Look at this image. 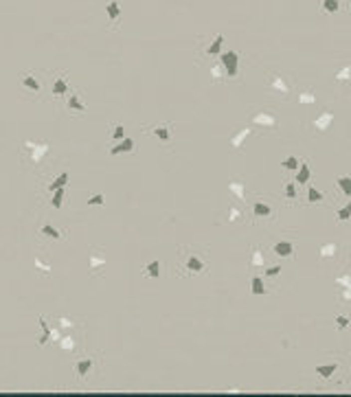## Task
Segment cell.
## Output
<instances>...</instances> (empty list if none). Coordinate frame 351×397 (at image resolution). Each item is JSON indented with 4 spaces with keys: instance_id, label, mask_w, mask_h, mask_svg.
<instances>
[{
    "instance_id": "52a82bcc",
    "label": "cell",
    "mask_w": 351,
    "mask_h": 397,
    "mask_svg": "<svg viewBox=\"0 0 351 397\" xmlns=\"http://www.w3.org/2000/svg\"><path fill=\"white\" fill-rule=\"evenodd\" d=\"M334 121V112H323L318 114V117L312 121V132H316V134H323V132H327V128L332 125Z\"/></svg>"
},
{
    "instance_id": "e575fe53",
    "label": "cell",
    "mask_w": 351,
    "mask_h": 397,
    "mask_svg": "<svg viewBox=\"0 0 351 397\" xmlns=\"http://www.w3.org/2000/svg\"><path fill=\"white\" fill-rule=\"evenodd\" d=\"M299 103H303V106H312V103H316V97H314V92L301 90V92H299Z\"/></svg>"
},
{
    "instance_id": "60d3db41",
    "label": "cell",
    "mask_w": 351,
    "mask_h": 397,
    "mask_svg": "<svg viewBox=\"0 0 351 397\" xmlns=\"http://www.w3.org/2000/svg\"><path fill=\"white\" fill-rule=\"evenodd\" d=\"M35 268H37V270H42V272H44V274H51V272H53V268H51V266H48V263H46V261H44V259H42V257H37V259H35Z\"/></svg>"
},
{
    "instance_id": "8fae6325",
    "label": "cell",
    "mask_w": 351,
    "mask_h": 397,
    "mask_svg": "<svg viewBox=\"0 0 351 397\" xmlns=\"http://www.w3.org/2000/svg\"><path fill=\"white\" fill-rule=\"evenodd\" d=\"M20 84H22V88H26V90H31V92H42L40 79H37L35 75H31V73L20 75Z\"/></svg>"
},
{
    "instance_id": "d590c367",
    "label": "cell",
    "mask_w": 351,
    "mask_h": 397,
    "mask_svg": "<svg viewBox=\"0 0 351 397\" xmlns=\"http://www.w3.org/2000/svg\"><path fill=\"white\" fill-rule=\"evenodd\" d=\"M336 217H338V222H347V219L351 217V202H349V204H345V206H340V208H338Z\"/></svg>"
},
{
    "instance_id": "cb8c5ba5",
    "label": "cell",
    "mask_w": 351,
    "mask_h": 397,
    "mask_svg": "<svg viewBox=\"0 0 351 397\" xmlns=\"http://www.w3.org/2000/svg\"><path fill=\"white\" fill-rule=\"evenodd\" d=\"M228 189H230V194L233 196H237L241 202L246 200V191H244V183H239V180H230L228 183Z\"/></svg>"
},
{
    "instance_id": "f35d334b",
    "label": "cell",
    "mask_w": 351,
    "mask_h": 397,
    "mask_svg": "<svg viewBox=\"0 0 351 397\" xmlns=\"http://www.w3.org/2000/svg\"><path fill=\"white\" fill-rule=\"evenodd\" d=\"M110 136H112L114 141L125 139V128H123V125H121V123H117V125H114V128H112V132H110Z\"/></svg>"
},
{
    "instance_id": "f1b7e54d",
    "label": "cell",
    "mask_w": 351,
    "mask_h": 397,
    "mask_svg": "<svg viewBox=\"0 0 351 397\" xmlns=\"http://www.w3.org/2000/svg\"><path fill=\"white\" fill-rule=\"evenodd\" d=\"M336 187L345 196H351V178L349 176H340V178H336Z\"/></svg>"
},
{
    "instance_id": "4fadbf2b",
    "label": "cell",
    "mask_w": 351,
    "mask_h": 397,
    "mask_svg": "<svg viewBox=\"0 0 351 397\" xmlns=\"http://www.w3.org/2000/svg\"><path fill=\"white\" fill-rule=\"evenodd\" d=\"M66 108H68V112H79V114H86L88 112V106L84 101H81V97L77 95H70L68 97V101H66Z\"/></svg>"
},
{
    "instance_id": "836d02e7",
    "label": "cell",
    "mask_w": 351,
    "mask_h": 397,
    "mask_svg": "<svg viewBox=\"0 0 351 397\" xmlns=\"http://www.w3.org/2000/svg\"><path fill=\"white\" fill-rule=\"evenodd\" d=\"M64 194H66L64 189L53 191V198H51V206H53V208H62V204H64Z\"/></svg>"
},
{
    "instance_id": "7402d4cb",
    "label": "cell",
    "mask_w": 351,
    "mask_h": 397,
    "mask_svg": "<svg viewBox=\"0 0 351 397\" xmlns=\"http://www.w3.org/2000/svg\"><path fill=\"white\" fill-rule=\"evenodd\" d=\"M106 11H108L110 22H117L121 18V4L117 2V0H110V2L106 4Z\"/></svg>"
},
{
    "instance_id": "30bf717a",
    "label": "cell",
    "mask_w": 351,
    "mask_h": 397,
    "mask_svg": "<svg viewBox=\"0 0 351 397\" xmlns=\"http://www.w3.org/2000/svg\"><path fill=\"white\" fill-rule=\"evenodd\" d=\"M40 237L42 239H51V241H59L64 237V233L59 228H55L51 222H44L42 228H40Z\"/></svg>"
},
{
    "instance_id": "7c38bea8",
    "label": "cell",
    "mask_w": 351,
    "mask_h": 397,
    "mask_svg": "<svg viewBox=\"0 0 351 397\" xmlns=\"http://www.w3.org/2000/svg\"><path fill=\"white\" fill-rule=\"evenodd\" d=\"M92 369H95V360H92V358H84V360L75 362V376L79 380H84Z\"/></svg>"
},
{
    "instance_id": "d6986e66",
    "label": "cell",
    "mask_w": 351,
    "mask_h": 397,
    "mask_svg": "<svg viewBox=\"0 0 351 397\" xmlns=\"http://www.w3.org/2000/svg\"><path fill=\"white\" fill-rule=\"evenodd\" d=\"M222 46H224V35L217 33V35L213 37V42L206 46V55H219L222 53Z\"/></svg>"
},
{
    "instance_id": "ab89813d",
    "label": "cell",
    "mask_w": 351,
    "mask_h": 397,
    "mask_svg": "<svg viewBox=\"0 0 351 397\" xmlns=\"http://www.w3.org/2000/svg\"><path fill=\"white\" fill-rule=\"evenodd\" d=\"M250 263H252V266H257V268H261L263 263H266V259H263V252H261V250H255V252H252Z\"/></svg>"
},
{
    "instance_id": "603a6c76",
    "label": "cell",
    "mask_w": 351,
    "mask_h": 397,
    "mask_svg": "<svg viewBox=\"0 0 351 397\" xmlns=\"http://www.w3.org/2000/svg\"><path fill=\"white\" fill-rule=\"evenodd\" d=\"M321 7H323V11H325V13L334 15V13H338V11L343 9V2H340V0H323Z\"/></svg>"
},
{
    "instance_id": "277c9868",
    "label": "cell",
    "mask_w": 351,
    "mask_h": 397,
    "mask_svg": "<svg viewBox=\"0 0 351 397\" xmlns=\"http://www.w3.org/2000/svg\"><path fill=\"white\" fill-rule=\"evenodd\" d=\"M252 123H255L257 128L272 130V128H277V125H279V121H277V114L268 112V110H259V112L252 114Z\"/></svg>"
},
{
    "instance_id": "ac0fdd59",
    "label": "cell",
    "mask_w": 351,
    "mask_h": 397,
    "mask_svg": "<svg viewBox=\"0 0 351 397\" xmlns=\"http://www.w3.org/2000/svg\"><path fill=\"white\" fill-rule=\"evenodd\" d=\"M312 178V172H310V165L303 163L299 165V169H296V185H307Z\"/></svg>"
},
{
    "instance_id": "2e32d148",
    "label": "cell",
    "mask_w": 351,
    "mask_h": 397,
    "mask_svg": "<svg viewBox=\"0 0 351 397\" xmlns=\"http://www.w3.org/2000/svg\"><path fill=\"white\" fill-rule=\"evenodd\" d=\"M143 274L150 279H161V261L158 259H152L145 268H143Z\"/></svg>"
},
{
    "instance_id": "44dd1931",
    "label": "cell",
    "mask_w": 351,
    "mask_h": 397,
    "mask_svg": "<svg viewBox=\"0 0 351 397\" xmlns=\"http://www.w3.org/2000/svg\"><path fill=\"white\" fill-rule=\"evenodd\" d=\"M252 213H255V217H270V215H272V206H270V204H266V202H255Z\"/></svg>"
},
{
    "instance_id": "ffe728a7",
    "label": "cell",
    "mask_w": 351,
    "mask_h": 397,
    "mask_svg": "<svg viewBox=\"0 0 351 397\" xmlns=\"http://www.w3.org/2000/svg\"><path fill=\"white\" fill-rule=\"evenodd\" d=\"M250 134H252V130H250V128H244L241 132H237V134H233V139H230V145H233L235 150H239V147L244 145V141L248 139Z\"/></svg>"
},
{
    "instance_id": "d6a6232c",
    "label": "cell",
    "mask_w": 351,
    "mask_h": 397,
    "mask_svg": "<svg viewBox=\"0 0 351 397\" xmlns=\"http://www.w3.org/2000/svg\"><path fill=\"white\" fill-rule=\"evenodd\" d=\"M336 81H340V84H343V81H345V84H349V81H351V66L349 64L343 66V68L336 73Z\"/></svg>"
},
{
    "instance_id": "1f68e13d",
    "label": "cell",
    "mask_w": 351,
    "mask_h": 397,
    "mask_svg": "<svg viewBox=\"0 0 351 397\" xmlns=\"http://www.w3.org/2000/svg\"><path fill=\"white\" fill-rule=\"evenodd\" d=\"M323 200H325V196H323L318 189H314V187H310V189H307V202H310V204H318V202H323Z\"/></svg>"
},
{
    "instance_id": "b9f144b4",
    "label": "cell",
    "mask_w": 351,
    "mask_h": 397,
    "mask_svg": "<svg viewBox=\"0 0 351 397\" xmlns=\"http://www.w3.org/2000/svg\"><path fill=\"white\" fill-rule=\"evenodd\" d=\"M285 198H290V200H294V198H296V185L294 183L285 185Z\"/></svg>"
},
{
    "instance_id": "83f0119b",
    "label": "cell",
    "mask_w": 351,
    "mask_h": 397,
    "mask_svg": "<svg viewBox=\"0 0 351 397\" xmlns=\"http://www.w3.org/2000/svg\"><path fill=\"white\" fill-rule=\"evenodd\" d=\"M250 292L252 294H266V285H263V279L261 277H252L250 279Z\"/></svg>"
},
{
    "instance_id": "8992f818",
    "label": "cell",
    "mask_w": 351,
    "mask_h": 397,
    "mask_svg": "<svg viewBox=\"0 0 351 397\" xmlns=\"http://www.w3.org/2000/svg\"><path fill=\"white\" fill-rule=\"evenodd\" d=\"M40 327H42V338L37 340V345H40V347H44V345L48 343V340H55V343H57L59 332H57V329H53L44 316H40Z\"/></svg>"
},
{
    "instance_id": "f546056e",
    "label": "cell",
    "mask_w": 351,
    "mask_h": 397,
    "mask_svg": "<svg viewBox=\"0 0 351 397\" xmlns=\"http://www.w3.org/2000/svg\"><path fill=\"white\" fill-rule=\"evenodd\" d=\"M66 90H68V81H66L64 77H57V79H55V84H53V95L62 97Z\"/></svg>"
},
{
    "instance_id": "9c48e42d",
    "label": "cell",
    "mask_w": 351,
    "mask_h": 397,
    "mask_svg": "<svg viewBox=\"0 0 351 397\" xmlns=\"http://www.w3.org/2000/svg\"><path fill=\"white\" fill-rule=\"evenodd\" d=\"M204 268H206L204 259H200L197 255H191L184 259V270L189 274H200V272H204Z\"/></svg>"
},
{
    "instance_id": "8d00e7d4",
    "label": "cell",
    "mask_w": 351,
    "mask_h": 397,
    "mask_svg": "<svg viewBox=\"0 0 351 397\" xmlns=\"http://www.w3.org/2000/svg\"><path fill=\"white\" fill-rule=\"evenodd\" d=\"M237 219H241L239 206H228V217H226V222H228V224H235Z\"/></svg>"
},
{
    "instance_id": "7a4b0ae2",
    "label": "cell",
    "mask_w": 351,
    "mask_h": 397,
    "mask_svg": "<svg viewBox=\"0 0 351 397\" xmlns=\"http://www.w3.org/2000/svg\"><path fill=\"white\" fill-rule=\"evenodd\" d=\"M219 64L224 66L228 79H235L239 75V53L237 51H224L219 53Z\"/></svg>"
},
{
    "instance_id": "d4e9b609",
    "label": "cell",
    "mask_w": 351,
    "mask_h": 397,
    "mask_svg": "<svg viewBox=\"0 0 351 397\" xmlns=\"http://www.w3.org/2000/svg\"><path fill=\"white\" fill-rule=\"evenodd\" d=\"M68 178H70V176H68V172H62V174H59V178H55L53 183L48 185V191H51V194H53V191H57V189H64V187H66V183H68Z\"/></svg>"
},
{
    "instance_id": "74e56055",
    "label": "cell",
    "mask_w": 351,
    "mask_h": 397,
    "mask_svg": "<svg viewBox=\"0 0 351 397\" xmlns=\"http://www.w3.org/2000/svg\"><path fill=\"white\" fill-rule=\"evenodd\" d=\"M106 204V196L103 194H95L88 198V206H103Z\"/></svg>"
},
{
    "instance_id": "484cf974",
    "label": "cell",
    "mask_w": 351,
    "mask_h": 397,
    "mask_svg": "<svg viewBox=\"0 0 351 397\" xmlns=\"http://www.w3.org/2000/svg\"><path fill=\"white\" fill-rule=\"evenodd\" d=\"M338 250H340V246L334 244V241H329V244H325V246L321 248V257H323V259H334Z\"/></svg>"
},
{
    "instance_id": "3957f363",
    "label": "cell",
    "mask_w": 351,
    "mask_h": 397,
    "mask_svg": "<svg viewBox=\"0 0 351 397\" xmlns=\"http://www.w3.org/2000/svg\"><path fill=\"white\" fill-rule=\"evenodd\" d=\"M268 86H270V90L274 92V95H281V97L292 95V84L279 73H270V77H268Z\"/></svg>"
},
{
    "instance_id": "5bb4252c",
    "label": "cell",
    "mask_w": 351,
    "mask_h": 397,
    "mask_svg": "<svg viewBox=\"0 0 351 397\" xmlns=\"http://www.w3.org/2000/svg\"><path fill=\"white\" fill-rule=\"evenodd\" d=\"M272 250H274V255H277V257L288 259V257L294 255V244H292V241H277V244L272 246Z\"/></svg>"
},
{
    "instance_id": "7bdbcfd3",
    "label": "cell",
    "mask_w": 351,
    "mask_h": 397,
    "mask_svg": "<svg viewBox=\"0 0 351 397\" xmlns=\"http://www.w3.org/2000/svg\"><path fill=\"white\" fill-rule=\"evenodd\" d=\"M336 327L338 329H347L349 327V316H343V314H340V316L336 318Z\"/></svg>"
},
{
    "instance_id": "5b68a950",
    "label": "cell",
    "mask_w": 351,
    "mask_h": 397,
    "mask_svg": "<svg viewBox=\"0 0 351 397\" xmlns=\"http://www.w3.org/2000/svg\"><path fill=\"white\" fill-rule=\"evenodd\" d=\"M108 268V259L103 255L101 250H90V272L99 277V274H103Z\"/></svg>"
},
{
    "instance_id": "4dcf8cb0",
    "label": "cell",
    "mask_w": 351,
    "mask_h": 397,
    "mask_svg": "<svg viewBox=\"0 0 351 397\" xmlns=\"http://www.w3.org/2000/svg\"><path fill=\"white\" fill-rule=\"evenodd\" d=\"M281 167L285 169V172H296V169H299V158L290 154L288 158H283V161H281Z\"/></svg>"
},
{
    "instance_id": "9a60e30c",
    "label": "cell",
    "mask_w": 351,
    "mask_h": 397,
    "mask_svg": "<svg viewBox=\"0 0 351 397\" xmlns=\"http://www.w3.org/2000/svg\"><path fill=\"white\" fill-rule=\"evenodd\" d=\"M316 376H321L323 380H332L334 373L338 371V362H329V365H316Z\"/></svg>"
},
{
    "instance_id": "f6af8a7d",
    "label": "cell",
    "mask_w": 351,
    "mask_h": 397,
    "mask_svg": "<svg viewBox=\"0 0 351 397\" xmlns=\"http://www.w3.org/2000/svg\"><path fill=\"white\" fill-rule=\"evenodd\" d=\"M0 42H2V35H0Z\"/></svg>"
},
{
    "instance_id": "e0dca14e",
    "label": "cell",
    "mask_w": 351,
    "mask_h": 397,
    "mask_svg": "<svg viewBox=\"0 0 351 397\" xmlns=\"http://www.w3.org/2000/svg\"><path fill=\"white\" fill-rule=\"evenodd\" d=\"M152 134L156 136L161 143H169L172 141V132H169V125H154L152 128Z\"/></svg>"
},
{
    "instance_id": "ba28073f",
    "label": "cell",
    "mask_w": 351,
    "mask_h": 397,
    "mask_svg": "<svg viewBox=\"0 0 351 397\" xmlns=\"http://www.w3.org/2000/svg\"><path fill=\"white\" fill-rule=\"evenodd\" d=\"M134 147H136L134 139L125 136V139L117 141V145H114V147H110V154H112V156H121V154H132V152H134Z\"/></svg>"
},
{
    "instance_id": "6da1fadb",
    "label": "cell",
    "mask_w": 351,
    "mask_h": 397,
    "mask_svg": "<svg viewBox=\"0 0 351 397\" xmlns=\"http://www.w3.org/2000/svg\"><path fill=\"white\" fill-rule=\"evenodd\" d=\"M22 161L33 165V167H40V165L46 161V156L51 154V145L46 141H33V139H26L22 141Z\"/></svg>"
},
{
    "instance_id": "ee69618b",
    "label": "cell",
    "mask_w": 351,
    "mask_h": 397,
    "mask_svg": "<svg viewBox=\"0 0 351 397\" xmlns=\"http://www.w3.org/2000/svg\"><path fill=\"white\" fill-rule=\"evenodd\" d=\"M279 274H281V266H272L266 270V277H270V279H277Z\"/></svg>"
},
{
    "instance_id": "4316f807",
    "label": "cell",
    "mask_w": 351,
    "mask_h": 397,
    "mask_svg": "<svg viewBox=\"0 0 351 397\" xmlns=\"http://www.w3.org/2000/svg\"><path fill=\"white\" fill-rule=\"evenodd\" d=\"M57 345L59 347H62V349L64 351H73L75 349V336L73 334H68V336H59V338H57Z\"/></svg>"
}]
</instances>
